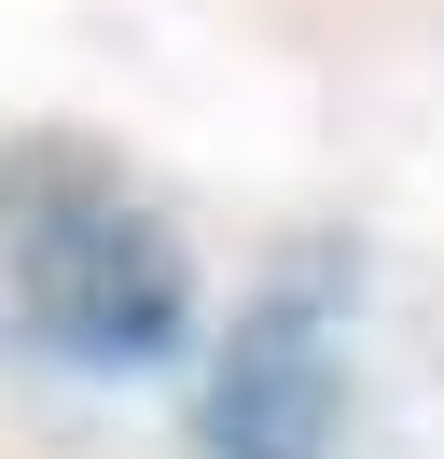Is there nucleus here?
<instances>
[{
    "instance_id": "2",
    "label": "nucleus",
    "mask_w": 444,
    "mask_h": 459,
    "mask_svg": "<svg viewBox=\"0 0 444 459\" xmlns=\"http://www.w3.org/2000/svg\"><path fill=\"white\" fill-rule=\"evenodd\" d=\"M209 431H222V459H305V446H320V376H305V348L278 334L264 376H222Z\"/></svg>"
},
{
    "instance_id": "1",
    "label": "nucleus",
    "mask_w": 444,
    "mask_h": 459,
    "mask_svg": "<svg viewBox=\"0 0 444 459\" xmlns=\"http://www.w3.org/2000/svg\"><path fill=\"white\" fill-rule=\"evenodd\" d=\"M0 251H14L28 320L56 348H83V362H153L181 334V251H166V223L125 209L83 153L0 168Z\"/></svg>"
}]
</instances>
